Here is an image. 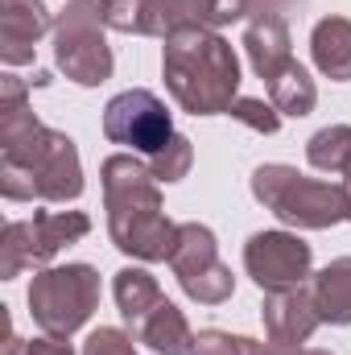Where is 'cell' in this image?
<instances>
[{
	"label": "cell",
	"mask_w": 351,
	"mask_h": 355,
	"mask_svg": "<svg viewBox=\"0 0 351 355\" xmlns=\"http://www.w3.org/2000/svg\"><path fill=\"white\" fill-rule=\"evenodd\" d=\"M0 194L12 202H75L83 194L75 141L33 116L17 75L0 79Z\"/></svg>",
	"instance_id": "1"
},
{
	"label": "cell",
	"mask_w": 351,
	"mask_h": 355,
	"mask_svg": "<svg viewBox=\"0 0 351 355\" xmlns=\"http://www.w3.org/2000/svg\"><path fill=\"white\" fill-rule=\"evenodd\" d=\"M103 207L112 244L137 261H170L178 240V223L162 211V182L149 174V162L132 153H116L103 162Z\"/></svg>",
	"instance_id": "2"
},
{
	"label": "cell",
	"mask_w": 351,
	"mask_h": 355,
	"mask_svg": "<svg viewBox=\"0 0 351 355\" xmlns=\"http://www.w3.org/2000/svg\"><path fill=\"white\" fill-rule=\"evenodd\" d=\"M162 75L174 103L190 116H219L240 99V58L215 29L170 33L162 50Z\"/></svg>",
	"instance_id": "3"
},
{
	"label": "cell",
	"mask_w": 351,
	"mask_h": 355,
	"mask_svg": "<svg viewBox=\"0 0 351 355\" xmlns=\"http://www.w3.org/2000/svg\"><path fill=\"white\" fill-rule=\"evenodd\" d=\"M252 194L264 211H273L281 223L289 227H335V223H351V198L339 186L318 182V178L298 174L293 166L268 162L252 174Z\"/></svg>",
	"instance_id": "4"
},
{
	"label": "cell",
	"mask_w": 351,
	"mask_h": 355,
	"mask_svg": "<svg viewBox=\"0 0 351 355\" xmlns=\"http://www.w3.org/2000/svg\"><path fill=\"white\" fill-rule=\"evenodd\" d=\"M99 306V272L91 265L42 268L29 285V314L50 339H71Z\"/></svg>",
	"instance_id": "5"
},
{
	"label": "cell",
	"mask_w": 351,
	"mask_h": 355,
	"mask_svg": "<svg viewBox=\"0 0 351 355\" xmlns=\"http://www.w3.org/2000/svg\"><path fill=\"white\" fill-rule=\"evenodd\" d=\"M54 58L79 87H99L112 79V50L103 37V12L95 0H71L54 21Z\"/></svg>",
	"instance_id": "6"
},
{
	"label": "cell",
	"mask_w": 351,
	"mask_h": 355,
	"mask_svg": "<svg viewBox=\"0 0 351 355\" xmlns=\"http://www.w3.org/2000/svg\"><path fill=\"white\" fill-rule=\"evenodd\" d=\"M91 232L83 211H37L33 219H12L0 236V277H17L29 265H46L67 244H79Z\"/></svg>",
	"instance_id": "7"
},
{
	"label": "cell",
	"mask_w": 351,
	"mask_h": 355,
	"mask_svg": "<svg viewBox=\"0 0 351 355\" xmlns=\"http://www.w3.org/2000/svg\"><path fill=\"white\" fill-rule=\"evenodd\" d=\"M170 268H174L178 285L186 289V297H194L198 306H223L236 289L232 268L219 261L215 232L203 227V223H178Z\"/></svg>",
	"instance_id": "8"
},
{
	"label": "cell",
	"mask_w": 351,
	"mask_h": 355,
	"mask_svg": "<svg viewBox=\"0 0 351 355\" xmlns=\"http://www.w3.org/2000/svg\"><path fill=\"white\" fill-rule=\"evenodd\" d=\"M103 137L112 145H124L132 153H162L170 141H174V124H170V112L166 103L145 87L120 91L116 99H108L103 107Z\"/></svg>",
	"instance_id": "9"
},
{
	"label": "cell",
	"mask_w": 351,
	"mask_h": 355,
	"mask_svg": "<svg viewBox=\"0 0 351 355\" xmlns=\"http://www.w3.org/2000/svg\"><path fill=\"white\" fill-rule=\"evenodd\" d=\"M310 244L293 232H257L244 244V268L264 293L302 289L310 277Z\"/></svg>",
	"instance_id": "10"
},
{
	"label": "cell",
	"mask_w": 351,
	"mask_h": 355,
	"mask_svg": "<svg viewBox=\"0 0 351 355\" xmlns=\"http://www.w3.org/2000/svg\"><path fill=\"white\" fill-rule=\"evenodd\" d=\"M261 318H264V331H268V343H281V347H302L323 322V314L314 306V293L306 285L302 289L264 293Z\"/></svg>",
	"instance_id": "11"
},
{
	"label": "cell",
	"mask_w": 351,
	"mask_h": 355,
	"mask_svg": "<svg viewBox=\"0 0 351 355\" xmlns=\"http://www.w3.org/2000/svg\"><path fill=\"white\" fill-rule=\"evenodd\" d=\"M46 29H50V8L42 0H4L0 4V58L8 67L33 62V46Z\"/></svg>",
	"instance_id": "12"
},
{
	"label": "cell",
	"mask_w": 351,
	"mask_h": 355,
	"mask_svg": "<svg viewBox=\"0 0 351 355\" xmlns=\"http://www.w3.org/2000/svg\"><path fill=\"white\" fill-rule=\"evenodd\" d=\"M244 50L252 71L264 79V87L293 67V50H289V21H248L244 29Z\"/></svg>",
	"instance_id": "13"
},
{
	"label": "cell",
	"mask_w": 351,
	"mask_h": 355,
	"mask_svg": "<svg viewBox=\"0 0 351 355\" xmlns=\"http://www.w3.org/2000/svg\"><path fill=\"white\" fill-rule=\"evenodd\" d=\"M132 335H137L145 347H153L157 355H190L194 352L190 322H186V314L178 310L170 297H166L162 306H153V310L132 327Z\"/></svg>",
	"instance_id": "14"
},
{
	"label": "cell",
	"mask_w": 351,
	"mask_h": 355,
	"mask_svg": "<svg viewBox=\"0 0 351 355\" xmlns=\"http://www.w3.org/2000/svg\"><path fill=\"white\" fill-rule=\"evenodd\" d=\"M166 37L178 29H219L244 17V0H157Z\"/></svg>",
	"instance_id": "15"
},
{
	"label": "cell",
	"mask_w": 351,
	"mask_h": 355,
	"mask_svg": "<svg viewBox=\"0 0 351 355\" xmlns=\"http://www.w3.org/2000/svg\"><path fill=\"white\" fill-rule=\"evenodd\" d=\"M310 54H314V67L327 75V79H351V21L348 17H323L310 33Z\"/></svg>",
	"instance_id": "16"
},
{
	"label": "cell",
	"mask_w": 351,
	"mask_h": 355,
	"mask_svg": "<svg viewBox=\"0 0 351 355\" xmlns=\"http://www.w3.org/2000/svg\"><path fill=\"white\" fill-rule=\"evenodd\" d=\"M310 293H314V306H318L323 322L348 327L351 322V257L331 261V265L310 281Z\"/></svg>",
	"instance_id": "17"
},
{
	"label": "cell",
	"mask_w": 351,
	"mask_h": 355,
	"mask_svg": "<svg viewBox=\"0 0 351 355\" xmlns=\"http://www.w3.org/2000/svg\"><path fill=\"white\" fill-rule=\"evenodd\" d=\"M112 293H116V306H120V314H124L128 327H137L153 306L166 302L162 285H157L153 272H145V268H120L116 281H112Z\"/></svg>",
	"instance_id": "18"
},
{
	"label": "cell",
	"mask_w": 351,
	"mask_h": 355,
	"mask_svg": "<svg viewBox=\"0 0 351 355\" xmlns=\"http://www.w3.org/2000/svg\"><path fill=\"white\" fill-rule=\"evenodd\" d=\"M103 25L120 33H141V37H166V21L157 0H99Z\"/></svg>",
	"instance_id": "19"
},
{
	"label": "cell",
	"mask_w": 351,
	"mask_h": 355,
	"mask_svg": "<svg viewBox=\"0 0 351 355\" xmlns=\"http://www.w3.org/2000/svg\"><path fill=\"white\" fill-rule=\"evenodd\" d=\"M268 103H273L281 116H298V120L314 112V103H318V87H314V79L306 75L302 62H293L289 71H281V75L268 83Z\"/></svg>",
	"instance_id": "20"
},
{
	"label": "cell",
	"mask_w": 351,
	"mask_h": 355,
	"mask_svg": "<svg viewBox=\"0 0 351 355\" xmlns=\"http://www.w3.org/2000/svg\"><path fill=\"white\" fill-rule=\"evenodd\" d=\"M306 157L314 170L323 174H348L351 166V128L348 124H331V128H318L306 145Z\"/></svg>",
	"instance_id": "21"
},
{
	"label": "cell",
	"mask_w": 351,
	"mask_h": 355,
	"mask_svg": "<svg viewBox=\"0 0 351 355\" xmlns=\"http://www.w3.org/2000/svg\"><path fill=\"white\" fill-rule=\"evenodd\" d=\"M190 166H194V149H190V141L178 137V132L162 153L149 157V174L157 178V182H182V178L190 174Z\"/></svg>",
	"instance_id": "22"
},
{
	"label": "cell",
	"mask_w": 351,
	"mask_h": 355,
	"mask_svg": "<svg viewBox=\"0 0 351 355\" xmlns=\"http://www.w3.org/2000/svg\"><path fill=\"white\" fill-rule=\"evenodd\" d=\"M190 355H264L257 339L244 335H228V331H198L194 335V352Z\"/></svg>",
	"instance_id": "23"
},
{
	"label": "cell",
	"mask_w": 351,
	"mask_h": 355,
	"mask_svg": "<svg viewBox=\"0 0 351 355\" xmlns=\"http://www.w3.org/2000/svg\"><path fill=\"white\" fill-rule=\"evenodd\" d=\"M228 116H236L240 124L257 128V132H264V137H273V132L281 128V112H277L273 103H264V99H248V95H240V99L232 103Z\"/></svg>",
	"instance_id": "24"
},
{
	"label": "cell",
	"mask_w": 351,
	"mask_h": 355,
	"mask_svg": "<svg viewBox=\"0 0 351 355\" xmlns=\"http://www.w3.org/2000/svg\"><path fill=\"white\" fill-rule=\"evenodd\" d=\"M83 355H137V343L116 327H95L83 343Z\"/></svg>",
	"instance_id": "25"
},
{
	"label": "cell",
	"mask_w": 351,
	"mask_h": 355,
	"mask_svg": "<svg viewBox=\"0 0 351 355\" xmlns=\"http://www.w3.org/2000/svg\"><path fill=\"white\" fill-rule=\"evenodd\" d=\"M310 0H244V21H289L302 17Z\"/></svg>",
	"instance_id": "26"
},
{
	"label": "cell",
	"mask_w": 351,
	"mask_h": 355,
	"mask_svg": "<svg viewBox=\"0 0 351 355\" xmlns=\"http://www.w3.org/2000/svg\"><path fill=\"white\" fill-rule=\"evenodd\" d=\"M4 355H75V347H71L67 339H33V343H25L21 335L8 331Z\"/></svg>",
	"instance_id": "27"
},
{
	"label": "cell",
	"mask_w": 351,
	"mask_h": 355,
	"mask_svg": "<svg viewBox=\"0 0 351 355\" xmlns=\"http://www.w3.org/2000/svg\"><path fill=\"white\" fill-rule=\"evenodd\" d=\"M264 355H335V352H314V347H281V343H268Z\"/></svg>",
	"instance_id": "28"
},
{
	"label": "cell",
	"mask_w": 351,
	"mask_h": 355,
	"mask_svg": "<svg viewBox=\"0 0 351 355\" xmlns=\"http://www.w3.org/2000/svg\"><path fill=\"white\" fill-rule=\"evenodd\" d=\"M343 190H348V198H351V166H348V174H343Z\"/></svg>",
	"instance_id": "29"
}]
</instances>
